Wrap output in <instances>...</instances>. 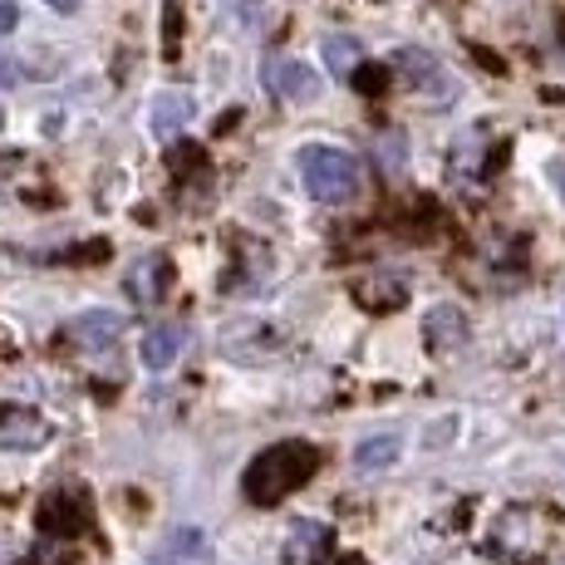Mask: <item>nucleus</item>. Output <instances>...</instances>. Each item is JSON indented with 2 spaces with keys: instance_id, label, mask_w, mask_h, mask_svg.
I'll list each match as a JSON object with an SVG mask.
<instances>
[{
  "instance_id": "obj_3",
  "label": "nucleus",
  "mask_w": 565,
  "mask_h": 565,
  "mask_svg": "<svg viewBox=\"0 0 565 565\" xmlns=\"http://www.w3.org/2000/svg\"><path fill=\"white\" fill-rule=\"evenodd\" d=\"M40 531L54 541H74L89 531V502L79 492H50L40 502Z\"/></svg>"
},
{
  "instance_id": "obj_20",
  "label": "nucleus",
  "mask_w": 565,
  "mask_h": 565,
  "mask_svg": "<svg viewBox=\"0 0 565 565\" xmlns=\"http://www.w3.org/2000/svg\"><path fill=\"white\" fill-rule=\"evenodd\" d=\"M15 25H20V10L10 6V0H0V35H10Z\"/></svg>"
},
{
  "instance_id": "obj_26",
  "label": "nucleus",
  "mask_w": 565,
  "mask_h": 565,
  "mask_svg": "<svg viewBox=\"0 0 565 565\" xmlns=\"http://www.w3.org/2000/svg\"><path fill=\"white\" fill-rule=\"evenodd\" d=\"M15 162H20L15 153H10V158H0V172H10V168H15Z\"/></svg>"
},
{
  "instance_id": "obj_6",
  "label": "nucleus",
  "mask_w": 565,
  "mask_h": 565,
  "mask_svg": "<svg viewBox=\"0 0 565 565\" xmlns=\"http://www.w3.org/2000/svg\"><path fill=\"white\" fill-rule=\"evenodd\" d=\"M70 334L79 350H108V344L124 334V315H114V310H89V315H79V320H70Z\"/></svg>"
},
{
  "instance_id": "obj_7",
  "label": "nucleus",
  "mask_w": 565,
  "mask_h": 565,
  "mask_svg": "<svg viewBox=\"0 0 565 565\" xmlns=\"http://www.w3.org/2000/svg\"><path fill=\"white\" fill-rule=\"evenodd\" d=\"M182 344H188V330H182V324H153V330L143 334V344H138V354H143L148 369H158L162 374V369L178 364Z\"/></svg>"
},
{
  "instance_id": "obj_2",
  "label": "nucleus",
  "mask_w": 565,
  "mask_h": 565,
  "mask_svg": "<svg viewBox=\"0 0 565 565\" xmlns=\"http://www.w3.org/2000/svg\"><path fill=\"white\" fill-rule=\"evenodd\" d=\"M296 168H300V182L310 188L315 202H354L360 192V158L344 153V148H330V143H306L296 153Z\"/></svg>"
},
{
  "instance_id": "obj_13",
  "label": "nucleus",
  "mask_w": 565,
  "mask_h": 565,
  "mask_svg": "<svg viewBox=\"0 0 565 565\" xmlns=\"http://www.w3.org/2000/svg\"><path fill=\"white\" fill-rule=\"evenodd\" d=\"M324 64H330L334 74H354L364 64V54H360V45H354L350 35H330L324 40Z\"/></svg>"
},
{
  "instance_id": "obj_21",
  "label": "nucleus",
  "mask_w": 565,
  "mask_h": 565,
  "mask_svg": "<svg viewBox=\"0 0 565 565\" xmlns=\"http://www.w3.org/2000/svg\"><path fill=\"white\" fill-rule=\"evenodd\" d=\"M546 178L561 188V202H565V158H551V162H546Z\"/></svg>"
},
{
  "instance_id": "obj_9",
  "label": "nucleus",
  "mask_w": 565,
  "mask_h": 565,
  "mask_svg": "<svg viewBox=\"0 0 565 565\" xmlns=\"http://www.w3.org/2000/svg\"><path fill=\"white\" fill-rule=\"evenodd\" d=\"M398 64H404L408 84H413L418 94H448V89H452L448 70H443V64L433 60L428 50H404V54H398Z\"/></svg>"
},
{
  "instance_id": "obj_16",
  "label": "nucleus",
  "mask_w": 565,
  "mask_h": 565,
  "mask_svg": "<svg viewBox=\"0 0 565 565\" xmlns=\"http://www.w3.org/2000/svg\"><path fill=\"white\" fill-rule=\"evenodd\" d=\"M379 158H384V168L388 172H398V168H404V138H398V134H384V143H374V162Z\"/></svg>"
},
{
  "instance_id": "obj_1",
  "label": "nucleus",
  "mask_w": 565,
  "mask_h": 565,
  "mask_svg": "<svg viewBox=\"0 0 565 565\" xmlns=\"http://www.w3.org/2000/svg\"><path fill=\"white\" fill-rule=\"evenodd\" d=\"M315 472H320V452H315L310 443H300V438L276 443V448H266L252 467H246V477H242L246 502L276 507V502H286L296 487H306Z\"/></svg>"
},
{
  "instance_id": "obj_5",
  "label": "nucleus",
  "mask_w": 565,
  "mask_h": 565,
  "mask_svg": "<svg viewBox=\"0 0 565 565\" xmlns=\"http://www.w3.org/2000/svg\"><path fill=\"white\" fill-rule=\"evenodd\" d=\"M467 334H472V324H467V315L462 306H433L428 315H423V340H428V350L433 354H452V350H462L467 344Z\"/></svg>"
},
{
  "instance_id": "obj_14",
  "label": "nucleus",
  "mask_w": 565,
  "mask_h": 565,
  "mask_svg": "<svg viewBox=\"0 0 565 565\" xmlns=\"http://www.w3.org/2000/svg\"><path fill=\"white\" fill-rule=\"evenodd\" d=\"M290 546H296V556H320V551L330 546V531L315 526V521H300V526L290 531Z\"/></svg>"
},
{
  "instance_id": "obj_23",
  "label": "nucleus",
  "mask_w": 565,
  "mask_h": 565,
  "mask_svg": "<svg viewBox=\"0 0 565 565\" xmlns=\"http://www.w3.org/2000/svg\"><path fill=\"white\" fill-rule=\"evenodd\" d=\"M178 50V6H168V54Z\"/></svg>"
},
{
  "instance_id": "obj_4",
  "label": "nucleus",
  "mask_w": 565,
  "mask_h": 565,
  "mask_svg": "<svg viewBox=\"0 0 565 565\" xmlns=\"http://www.w3.org/2000/svg\"><path fill=\"white\" fill-rule=\"evenodd\" d=\"M266 89L286 104H315L320 99V74L306 60H270L266 64Z\"/></svg>"
},
{
  "instance_id": "obj_25",
  "label": "nucleus",
  "mask_w": 565,
  "mask_h": 565,
  "mask_svg": "<svg viewBox=\"0 0 565 565\" xmlns=\"http://www.w3.org/2000/svg\"><path fill=\"white\" fill-rule=\"evenodd\" d=\"M54 10H64V15H70V10H79V0H50Z\"/></svg>"
},
{
  "instance_id": "obj_24",
  "label": "nucleus",
  "mask_w": 565,
  "mask_h": 565,
  "mask_svg": "<svg viewBox=\"0 0 565 565\" xmlns=\"http://www.w3.org/2000/svg\"><path fill=\"white\" fill-rule=\"evenodd\" d=\"M6 84H15V70H10L6 60H0V89H6Z\"/></svg>"
},
{
  "instance_id": "obj_8",
  "label": "nucleus",
  "mask_w": 565,
  "mask_h": 565,
  "mask_svg": "<svg viewBox=\"0 0 565 565\" xmlns=\"http://www.w3.org/2000/svg\"><path fill=\"white\" fill-rule=\"evenodd\" d=\"M192 114H198L192 94H182V89H162L158 99H153V134H158V138H178L182 128L192 124Z\"/></svg>"
},
{
  "instance_id": "obj_15",
  "label": "nucleus",
  "mask_w": 565,
  "mask_h": 565,
  "mask_svg": "<svg viewBox=\"0 0 565 565\" xmlns=\"http://www.w3.org/2000/svg\"><path fill=\"white\" fill-rule=\"evenodd\" d=\"M360 296L369 300V310H398V306H404V286H394V280H379V286H360Z\"/></svg>"
},
{
  "instance_id": "obj_11",
  "label": "nucleus",
  "mask_w": 565,
  "mask_h": 565,
  "mask_svg": "<svg viewBox=\"0 0 565 565\" xmlns=\"http://www.w3.org/2000/svg\"><path fill=\"white\" fill-rule=\"evenodd\" d=\"M172 286V266H168V256H148V260H138V270H134V280H128V290H134L143 306H158L162 300V290Z\"/></svg>"
},
{
  "instance_id": "obj_18",
  "label": "nucleus",
  "mask_w": 565,
  "mask_h": 565,
  "mask_svg": "<svg viewBox=\"0 0 565 565\" xmlns=\"http://www.w3.org/2000/svg\"><path fill=\"white\" fill-rule=\"evenodd\" d=\"M168 168H172V172H198V168H202V148H198V143H178V148L168 153Z\"/></svg>"
},
{
  "instance_id": "obj_12",
  "label": "nucleus",
  "mask_w": 565,
  "mask_h": 565,
  "mask_svg": "<svg viewBox=\"0 0 565 565\" xmlns=\"http://www.w3.org/2000/svg\"><path fill=\"white\" fill-rule=\"evenodd\" d=\"M404 458V438L398 433H379V438H364L360 448H354V467L360 472H384V467H394Z\"/></svg>"
},
{
  "instance_id": "obj_19",
  "label": "nucleus",
  "mask_w": 565,
  "mask_h": 565,
  "mask_svg": "<svg viewBox=\"0 0 565 565\" xmlns=\"http://www.w3.org/2000/svg\"><path fill=\"white\" fill-rule=\"evenodd\" d=\"M452 433H458V418H438V423H433V433H428V448H443Z\"/></svg>"
},
{
  "instance_id": "obj_10",
  "label": "nucleus",
  "mask_w": 565,
  "mask_h": 565,
  "mask_svg": "<svg viewBox=\"0 0 565 565\" xmlns=\"http://www.w3.org/2000/svg\"><path fill=\"white\" fill-rule=\"evenodd\" d=\"M45 423H40V413L30 408H0V443H10V448H40L45 443Z\"/></svg>"
},
{
  "instance_id": "obj_22",
  "label": "nucleus",
  "mask_w": 565,
  "mask_h": 565,
  "mask_svg": "<svg viewBox=\"0 0 565 565\" xmlns=\"http://www.w3.org/2000/svg\"><path fill=\"white\" fill-rule=\"evenodd\" d=\"M30 565H70V556H50V546H40L35 556H30Z\"/></svg>"
},
{
  "instance_id": "obj_17",
  "label": "nucleus",
  "mask_w": 565,
  "mask_h": 565,
  "mask_svg": "<svg viewBox=\"0 0 565 565\" xmlns=\"http://www.w3.org/2000/svg\"><path fill=\"white\" fill-rule=\"evenodd\" d=\"M350 79H354V89H360V94H379L388 84V70H379V64H360Z\"/></svg>"
}]
</instances>
